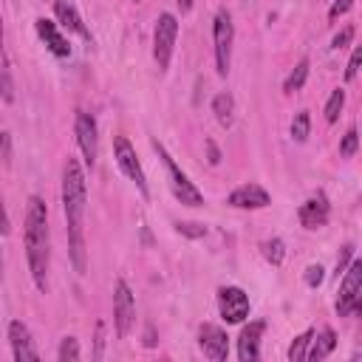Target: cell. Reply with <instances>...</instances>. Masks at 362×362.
<instances>
[{
  "label": "cell",
  "mask_w": 362,
  "mask_h": 362,
  "mask_svg": "<svg viewBox=\"0 0 362 362\" xmlns=\"http://www.w3.org/2000/svg\"><path fill=\"white\" fill-rule=\"evenodd\" d=\"M311 337H314V331H311V328H305L300 337H294V339H291V345H288V362H303V359H308Z\"/></svg>",
  "instance_id": "obj_21"
},
{
  "label": "cell",
  "mask_w": 362,
  "mask_h": 362,
  "mask_svg": "<svg viewBox=\"0 0 362 362\" xmlns=\"http://www.w3.org/2000/svg\"><path fill=\"white\" fill-rule=\"evenodd\" d=\"M351 257H354V243H345L342 252H339V257H337V277L351 266Z\"/></svg>",
  "instance_id": "obj_32"
},
{
  "label": "cell",
  "mask_w": 362,
  "mask_h": 362,
  "mask_svg": "<svg viewBox=\"0 0 362 362\" xmlns=\"http://www.w3.org/2000/svg\"><path fill=\"white\" fill-rule=\"evenodd\" d=\"M249 294L240 286H221L218 288V311L229 325H238L249 317Z\"/></svg>",
  "instance_id": "obj_8"
},
{
  "label": "cell",
  "mask_w": 362,
  "mask_h": 362,
  "mask_svg": "<svg viewBox=\"0 0 362 362\" xmlns=\"http://www.w3.org/2000/svg\"><path fill=\"white\" fill-rule=\"evenodd\" d=\"M198 348L204 351L206 359L212 362H223L229 356V337L221 325L215 322H201L198 325Z\"/></svg>",
  "instance_id": "obj_10"
},
{
  "label": "cell",
  "mask_w": 362,
  "mask_h": 362,
  "mask_svg": "<svg viewBox=\"0 0 362 362\" xmlns=\"http://www.w3.org/2000/svg\"><path fill=\"white\" fill-rule=\"evenodd\" d=\"M133 3H139V0H133Z\"/></svg>",
  "instance_id": "obj_40"
},
{
  "label": "cell",
  "mask_w": 362,
  "mask_h": 362,
  "mask_svg": "<svg viewBox=\"0 0 362 362\" xmlns=\"http://www.w3.org/2000/svg\"><path fill=\"white\" fill-rule=\"evenodd\" d=\"M342 105H345V90H342V88L331 90V96H328V102H325V122H328V124H334V122L339 119Z\"/></svg>",
  "instance_id": "obj_24"
},
{
  "label": "cell",
  "mask_w": 362,
  "mask_h": 362,
  "mask_svg": "<svg viewBox=\"0 0 362 362\" xmlns=\"http://www.w3.org/2000/svg\"><path fill=\"white\" fill-rule=\"evenodd\" d=\"M175 232L195 240V238H204V235H206V226H204V223H192V221H178V223H175Z\"/></svg>",
  "instance_id": "obj_28"
},
{
  "label": "cell",
  "mask_w": 362,
  "mask_h": 362,
  "mask_svg": "<svg viewBox=\"0 0 362 362\" xmlns=\"http://www.w3.org/2000/svg\"><path fill=\"white\" fill-rule=\"evenodd\" d=\"M34 28H37L40 40L45 42V48H48L57 59H68V57H71V42L62 37V31L57 28V23H51V20H45V17H40V20L34 23Z\"/></svg>",
  "instance_id": "obj_16"
},
{
  "label": "cell",
  "mask_w": 362,
  "mask_h": 362,
  "mask_svg": "<svg viewBox=\"0 0 362 362\" xmlns=\"http://www.w3.org/2000/svg\"><path fill=\"white\" fill-rule=\"evenodd\" d=\"M337 348V334L331 331V328H322L320 334H317V339L311 337V348H308V362H320V359H325L331 351Z\"/></svg>",
  "instance_id": "obj_18"
},
{
  "label": "cell",
  "mask_w": 362,
  "mask_h": 362,
  "mask_svg": "<svg viewBox=\"0 0 362 362\" xmlns=\"http://www.w3.org/2000/svg\"><path fill=\"white\" fill-rule=\"evenodd\" d=\"M226 204L235 206V209H263V206L272 204V195H269L260 184L249 181V184L235 187V189L226 195Z\"/></svg>",
  "instance_id": "obj_12"
},
{
  "label": "cell",
  "mask_w": 362,
  "mask_h": 362,
  "mask_svg": "<svg viewBox=\"0 0 362 362\" xmlns=\"http://www.w3.org/2000/svg\"><path fill=\"white\" fill-rule=\"evenodd\" d=\"M136 322V300H133V291L130 286L119 277L113 283V325H116V337H127L130 328Z\"/></svg>",
  "instance_id": "obj_7"
},
{
  "label": "cell",
  "mask_w": 362,
  "mask_h": 362,
  "mask_svg": "<svg viewBox=\"0 0 362 362\" xmlns=\"http://www.w3.org/2000/svg\"><path fill=\"white\" fill-rule=\"evenodd\" d=\"M351 6H354V0H334L331 8H328V17H331V20H339L342 14H348Z\"/></svg>",
  "instance_id": "obj_33"
},
{
  "label": "cell",
  "mask_w": 362,
  "mask_h": 362,
  "mask_svg": "<svg viewBox=\"0 0 362 362\" xmlns=\"http://www.w3.org/2000/svg\"><path fill=\"white\" fill-rule=\"evenodd\" d=\"M144 345L153 348L156 345V337H153V325H147V334H144Z\"/></svg>",
  "instance_id": "obj_38"
},
{
  "label": "cell",
  "mask_w": 362,
  "mask_h": 362,
  "mask_svg": "<svg viewBox=\"0 0 362 362\" xmlns=\"http://www.w3.org/2000/svg\"><path fill=\"white\" fill-rule=\"evenodd\" d=\"M322 277H325V269H322L320 263H311V266L305 269V274H303V283H305L308 288H317V286L322 283Z\"/></svg>",
  "instance_id": "obj_29"
},
{
  "label": "cell",
  "mask_w": 362,
  "mask_h": 362,
  "mask_svg": "<svg viewBox=\"0 0 362 362\" xmlns=\"http://www.w3.org/2000/svg\"><path fill=\"white\" fill-rule=\"evenodd\" d=\"M362 291V260H351V266L342 272V280H339V297H337V317H348L351 314V305H354V297Z\"/></svg>",
  "instance_id": "obj_11"
},
{
  "label": "cell",
  "mask_w": 362,
  "mask_h": 362,
  "mask_svg": "<svg viewBox=\"0 0 362 362\" xmlns=\"http://www.w3.org/2000/svg\"><path fill=\"white\" fill-rule=\"evenodd\" d=\"M178 3V8H181V14H187L189 8H192V0H175Z\"/></svg>",
  "instance_id": "obj_39"
},
{
  "label": "cell",
  "mask_w": 362,
  "mask_h": 362,
  "mask_svg": "<svg viewBox=\"0 0 362 362\" xmlns=\"http://www.w3.org/2000/svg\"><path fill=\"white\" fill-rule=\"evenodd\" d=\"M356 150H359V133H356V127H348L345 136H342V141H339V156L342 158H351Z\"/></svg>",
  "instance_id": "obj_27"
},
{
  "label": "cell",
  "mask_w": 362,
  "mask_h": 362,
  "mask_svg": "<svg viewBox=\"0 0 362 362\" xmlns=\"http://www.w3.org/2000/svg\"><path fill=\"white\" fill-rule=\"evenodd\" d=\"M308 133H311V116H308V110L294 113V119H291V139L297 144H303L308 139Z\"/></svg>",
  "instance_id": "obj_22"
},
{
  "label": "cell",
  "mask_w": 362,
  "mask_h": 362,
  "mask_svg": "<svg viewBox=\"0 0 362 362\" xmlns=\"http://www.w3.org/2000/svg\"><path fill=\"white\" fill-rule=\"evenodd\" d=\"M308 68H311V62H308V57H303V59L294 65V71L286 76L283 90H286V93H297V90H303V85H305V79H308Z\"/></svg>",
  "instance_id": "obj_20"
},
{
  "label": "cell",
  "mask_w": 362,
  "mask_h": 362,
  "mask_svg": "<svg viewBox=\"0 0 362 362\" xmlns=\"http://www.w3.org/2000/svg\"><path fill=\"white\" fill-rule=\"evenodd\" d=\"M266 331L263 320H252L249 325H243L240 337H238V359L240 362H255L260 359V337Z\"/></svg>",
  "instance_id": "obj_15"
},
{
  "label": "cell",
  "mask_w": 362,
  "mask_h": 362,
  "mask_svg": "<svg viewBox=\"0 0 362 362\" xmlns=\"http://www.w3.org/2000/svg\"><path fill=\"white\" fill-rule=\"evenodd\" d=\"M206 150H209V164H218V161H221V153H218V147H215L209 139H206Z\"/></svg>",
  "instance_id": "obj_36"
},
{
  "label": "cell",
  "mask_w": 362,
  "mask_h": 362,
  "mask_svg": "<svg viewBox=\"0 0 362 362\" xmlns=\"http://www.w3.org/2000/svg\"><path fill=\"white\" fill-rule=\"evenodd\" d=\"M263 257L272 263V266H280L283 263V257H286V243L280 240V238H272V240H263Z\"/></svg>",
  "instance_id": "obj_23"
},
{
  "label": "cell",
  "mask_w": 362,
  "mask_h": 362,
  "mask_svg": "<svg viewBox=\"0 0 362 362\" xmlns=\"http://www.w3.org/2000/svg\"><path fill=\"white\" fill-rule=\"evenodd\" d=\"M351 314H356V317H362V291L354 297V305H351Z\"/></svg>",
  "instance_id": "obj_37"
},
{
  "label": "cell",
  "mask_w": 362,
  "mask_h": 362,
  "mask_svg": "<svg viewBox=\"0 0 362 362\" xmlns=\"http://www.w3.org/2000/svg\"><path fill=\"white\" fill-rule=\"evenodd\" d=\"M212 113H215V119H218V124L221 127H232V119H235V99H232V93H215V99H212Z\"/></svg>",
  "instance_id": "obj_19"
},
{
  "label": "cell",
  "mask_w": 362,
  "mask_h": 362,
  "mask_svg": "<svg viewBox=\"0 0 362 362\" xmlns=\"http://www.w3.org/2000/svg\"><path fill=\"white\" fill-rule=\"evenodd\" d=\"M85 204H88V189H85V170L76 158L68 156L62 167V209H65V229H68V249L76 274H85L88 260H85Z\"/></svg>",
  "instance_id": "obj_1"
},
{
  "label": "cell",
  "mask_w": 362,
  "mask_h": 362,
  "mask_svg": "<svg viewBox=\"0 0 362 362\" xmlns=\"http://www.w3.org/2000/svg\"><path fill=\"white\" fill-rule=\"evenodd\" d=\"M328 215H331V204H328L325 192L311 195V198L303 201L300 209H297V221H300L305 229H320V226H325V223H328Z\"/></svg>",
  "instance_id": "obj_14"
},
{
  "label": "cell",
  "mask_w": 362,
  "mask_h": 362,
  "mask_svg": "<svg viewBox=\"0 0 362 362\" xmlns=\"http://www.w3.org/2000/svg\"><path fill=\"white\" fill-rule=\"evenodd\" d=\"M0 88H3V102H6V105H11V102H14V85H11V65H8V54H3Z\"/></svg>",
  "instance_id": "obj_25"
},
{
  "label": "cell",
  "mask_w": 362,
  "mask_h": 362,
  "mask_svg": "<svg viewBox=\"0 0 362 362\" xmlns=\"http://www.w3.org/2000/svg\"><path fill=\"white\" fill-rule=\"evenodd\" d=\"M82 354H79V342H76V337H65L62 342H59V351H57V359L59 362H76Z\"/></svg>",
  "instance_id": "obj_26"
},
{
  "label": "cell",
  "mask_w": 362,
  "mask_h": 362,
  "mask_svg": "<svg viewBox=\"0 0 362 362\" xmlns=\"http://www.w3.org/2000/svg\"><path fill=\"white\" fill-rule=\"evenodd\" d=\"M23 246L31 280L40 291H48V263H51V238H48V206L40 195H28L23 218Z\"/></svg>",
  "instance_id": "obj_2"
},
{
  "label": "cell",
  "mask_w": 362,
  "mask_h": 362,
  "mask_svg": "<svg viewBox=\"0 0 362 362\" xmlns=\"http://www.w3.org/2000/svg\"><path fill=\"white\" fill-rule=\"evenodd\" d=\"M175 40H178V20H175V14H170V11L158 14L156 31H153V57H156L158 71L170 68V59H173V51H175Z\"/></svg>",
  "instance_id": "obj_5"
},
{
  "label": "cell",
  "mask_w": 362,
  "mask_h": 362,
  "mask_svg": "<svg viewBox=\"0 0 362 362\" xmlns=\"http://www.w3.org/2000/svg\"><path fill=\"white\" fill-rule=\"evenodd\" d=\"M105 325L102 322H96V351H93V359H102V348H105Z\"/></svg>",
  "instance_id": "obj_35"
},
{
  "label": "cell",
  "mask_w": 362,
  "mask_h": 362,
  "mask_svg": "<svg viewBox=\"0 0 362 362\" xmlns=\"http://www.w3.org/2000/svg\"><path fill=\"white\" fill-rule=\"evenodd\" d=\"M54 14H57V20H59V25H62V28H68L71 34H79L82 40L93 42V37H90V31H88V25L82 23V17H79V11H76V6H74L71 0H54Z\"/></svg>",
  "instance_id": "obj_17"
},
{
  "label": "cell",
  "mask_w": 362,
  "mask_h": 362,
  "mask_svg": "<svg viewBox=\"0 0 362 362\" xmlns=\"http://www.w3.org/2000/svg\"><path fill=\"white\" fill-rule=\"evenodd\" d=\"M212 42H215V71L221 76L229 74L232 65V42H235V25L229 8H218L212 20Z\"/></svg>",
  "instance_id": "obj_4"
},
{
  "label": "cell",
  "mask_w": 362,
  "mask_h": 362,
  "mask_svg": "<svg viewBox=\"0 0 362 362\" xmlns=\"http://www.w3.org/2000/svg\"><path fill=\"white\" fill-rule=\"evenodd\" d=\"M351 40H354V25H345L339 34H334V40H331V48H334V51H339V48H345Z\"/></svg>",
  "instance_id": "obj_31"
},
{
  "label": "cell",
  "mask_w": 362,
  "mask_h": 362,
  "mask_svg": "<svg viewBox=\"0 0 362 362\" xmlns=\"http://www.w3.org/2000/svg\"><path fill=\"white\" fill-rule=\"evenodd\" d=\"M113 156H116L119 170L136 184V189L141 192V198H147V195H150V189H147V175H144L141 161H139V156H136V147L127 141V136H116V139H113Z\"/></svg>",
  "instance_id": "obj_6"
},
{
  "label": "cell",
  "mask_w": 362,
  "mask_h": 362,
  "mask_svg": "<svg viewBox=\"0 0 362 362\" xmlns=\"http://www.w3.org/2000/svg\"><path fill=\"white\" fill-rule=\"evenodd\" d=\"M359 68H362V45H356V48H354V54H351V59H348V65H345V82L356 79Z\"/></svg>",
  "instance_id": "obj_30"
},
{
  "label": "cell",
  "mask_w": 362,
  "mask_h": 362,
  "mask_svg": "<svg viewBox=\"0 0 362 362\" xmlns=\"http://www.w3.org/2000/svg\"><path fill=\"white\" fill-rule=\"evenodd\" d=\"M0 141H3V164L8 167L11 164V133H3Z\"/></svg>",
  "instance_id": "obj_34"
},
{
  "label": "cell",
  "mask_w": 362,
  "mask_h": 362,
  "mask_svg": "<svg viewBox=\"0 0 362 362\" xmlns=\"http://www.w3.org/2000/svg\"><path fill=\"white\" fill-rule=\"evenodd\" d=\"M8 342H11L14 362H37L40 359V351L34 348V339H31V331L25 322H20V320L8 322Z\"/></svg>",
  "instance_id": "obj_13"
},
{
  "label": "cell",
  "mask_w": 362,
  "mask_h": 362,
  "mask_svg": "<svg viewBox=\"0 0 362 362\" xmlns=\"http://www.w3.org/2000/svg\"><path fill=\"white\" fill-rule=\"evenodd\" d=\"M74 133H76V144L82 150V158L88 167L96 164V153H99V127L96 119L85 110H76V122H74Z\"/></svg>",
  "instance_id": "obj_9"
},
{
  "label": "cell",
  "mask_w": 362,
  "mask_h": 362,
  "mask_svg": "<svg viewBox=\"0 0 362 362\" xmlns=\"http://www.w3.org/2000/svg\"><path fill=\"white\" fill-rule=\"evenodd\" d=\"M153 150L158 153V158H161V164H164L167 184H170V192L175 195V201H178V204H184V206H201V204H204L201 189L187 178V173H181V170H178L175 158L167 153V147H164L158 139H153Z\"/></svg>",
  "instance_id": "obj_3"
}]
</instances>
